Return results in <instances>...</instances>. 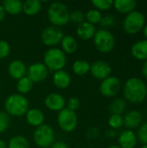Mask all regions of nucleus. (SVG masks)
<instances>
[{
	"label": "nucleus",
	"instance_id": "41",
	"mask_svg": "<svg viewBox=\"0 0 147 148\" xmlns=\"http://www.w3.org/2000/svg\"><path fill=\"white\" fill-rule=\"evenodd\" d=\"M141 74H142L143 77L147 80V60L143 62V64H142V67H141Z\"/></svg>",
	"mask_w": 147,
	"mask_h": 148
},
{
	"label": "nucleus",
	"instance_id": "21",
	"mask_svg": "<svg viewBox=\"0 0 147 148\" xmlns=\"http://www.w3.org/2000/svg\"><path fill=\"white\" fill-rule=\"evenodd\" d=\"M61 49L67 54H73L78 49V42L76 38L71 35H64L61 41Z\"/></svg>",
	"mask_w": 147,
	"mask_h": 148
},
{
	"label": "nucleus",
	"instance_id": "20",
	"mask_svg": "<svg viewBox=\"0 0 147 148\" xmlns=\"http://www.w3.org/2000/svg\"><path fill=\"white\" fill-rule=\"evenodd\" d=\"M132 56L139 61L147 60V40H139L136 42L131 48Z\"/></svg>",
	"mask_w": 147,
	"mask_h": 148
},
{
	"label": "nucleus",
	"instance_id": "38",
	"mask_svg": "<svg viewBox=\"0 0 147 148\" xmlns=\"http://www.w3.org/2000/svg\"><path fill=\"white\" fill-rule=\"evenodd\" d=\"M99 135H100V129L95 127H92L88 128L86 133V136L88 140H95L99 137Z\"/></svg>",
	"mask_w": 147,
	"mask_h": 148
},
{
	"label": "nucleus",
	"instance_id": "37",
	"mask_svg": "<svg viewBox=\"0 0 147 148\" xmlns=\"http://www.w3.org/2000/svg\"><path fill=\"white\" fill-rule=\"evenodd\" d=\"M81 106V101L80 100L75 97V96H72L70 97L68 101H66V108H68V109L72 110V111H76Z\"/></svg>",
	"mask_w": 147,
	"mask_h": 148
},
{
	"label": "nucleus",
	"instance_id": "5",
	"mask_svg": "<svg viewBox=\"0 0 147 148\" xmlns=\"http://www.w3.org/2000/svg\"><path fill=\"white\" fill-rule=\"evenodd\" d=\"M93 39L95 49L101 53H109L115 47V37L107 29L96 30Z\"/></svg>",
	"mask_w": 147,
	"mask_h": 148
},
{
	"label": "nucleus",
	"instance_id": "19",
	"mask_svg": "<svg viewBox=\"0 0 147 148\" xmlns=\"http://www.w3.org/2000/svg\"><path fill=\"white\" fill-rule=\"evenodd\" d=\"M75 32L79 38H81V40L87 41V40H90L94 38L95 32H96V29L94 25L85 21L82 23L77 25Z\"/></svg>",
	"mask_w": 147,
	"mask_h": 148
},
{
	"label": "nucleus",
	"instance_id": "47",
	"mask_svg": "<svg viewBox=\"0 0 147 148\" xmlns=\"http://www.w3.org/2000/svg\"><path fill=\"white\" fill-rule=\"evenodd\" d=\"M146 114H147V110H146Z\"/></svg>",
	"mask_w": 147,
	"mask_h": 148
},
{
	"label": "nucleus",
	"instance_id": "4",
	"mask_svg": "<svg viewBox=\"0 0 147 148\" xmlns=\"http://www.w3.org/2000/svg\"><path fill=\"white\" fill-rule=\"evenodd\" d=\"M43 64L49 71L55 72L62 70L67 64V56L59 48H49L43 55Z\"/></svg>",
	"mask_w": 147,
	"mask_h": 148
},
{
	"label": "nucleus",
	"instance_id": "14",
	"mask_svg": "<svg viewBox=\"0 0 147 148\" xmlns=\"http://www.w3.org/2000/svg\"><path fill=\"white\" fill-rule=\"evenodd\" d=\"M7 71H8L9 75L12 79L18 81L19 79L26 76L27 67L22 60L15 59V60H12L9 63L7 67Z\"/></svg>",
	"mask_w": 147,
	"mask_h": 148
},
{
	"label": "nucleus",
	"instance_id": "39",
	"mask_svg": "<svg viewBox=\"0 0 147 148\" xmlns=\"http://www.w3.org/2000/svg\"><path fill=\"white\" fill-rule=\"evenodd\" d=\"M50 148H69V147L66 142L62 140H56L51 145Z\"/></svg>",
	"mask_w": 147,
	"mask_h": 148
},
{
	"label": "nucleus",
	"instance_id": "36",
	"mask_svg": "<svg viewBox=\"0 0 147 148\" xmlns=\"http://www.w3.org/2000/svg\"><path fill=\"white\" fill-rule=\"evenodd\" d=\"M116 23V19L112 15H105V16H102V18L101 20V23L100 24L104 28H110V27H113Z\"/></svg>",
	"mask_w": 147,
	"mask_h": 148
},
{
	"label": "nucleus",
	"instance_id": "34",
	"mask_svg": "<svg viewBox=\"0 0 147 148\" xmlns=\"http://www.w3.org/2000/svg\"><path fill=\"white\" fill-rule=\"evenodd\" d=\"M69 22L79 25L85 22V14L81 11V10H74L70 12V17H69Z\"/></svg>",
	"mask_w": 147,
	"mask_h": 148
},
{
	"label": "nucleus",
	"instance_id": "33",
	"mask_svg": "<svg viewBox=\"0 0 147 148\" xmlns=\"http://www.w3.org/2000/svg\"><path fill=\"white\" fill-rule=\"evenodd\" d=\"M10 124V115L4 111H0V134L7 131Z\"/></svg>",
	"mask_w": 147,
	"mask_h": 148
},
{
	"label": "nucleus",
	"instance_id": "8",
	"mask_svg": "<svg viewBox=\"0 0 147 148\" xmlns=\"http://www.w3.org/2000/svg\"><path fill=\"white\" fill-rule=\"evenodd\" d=\"M59 127L65 133H72L78 125V116L75 111L64 108L57 114L56 118Z\"/></svg>",
	"mask_w": 147,
	"mask_h": 148
},
{
	"label": "nucleus",
	"instance_id": "22",
	"mask_svg": "<svg viewBox=\"0 0 147 148\" xmlns=\"http://www.w3.org/2000/svg\"><path fill=\"white\" fill-rule=\"evenodd\" d=\"M137 2L134 0H116L113 1V7L121 14H129L135 10Z\"/></svg>",
	"mask_w": 147,
	"mask_h": 148
},
{
	"label": "nucleus",
	"instance_id": "42",
	"mask_svg": "<svg viewBox=\"0 0 147 148\" xmlns=\"http://www.w3.org/2000/svg\"><path fill=\"white\" fill-rule=\"evenodd\" d=\"M5 14H6V13H5V10H4V9H3L2 3H0V23L4 19Z\"/></svg>",
	"mask_w": 147,
	"mask_h": 148
},
{
	"label": "nucleus",
	"instance_id": "2",
	"mask_svg": "<svg viewBox=\"0 0 147 148\" xmlns=\"http://www.w3.org/2000/svg\"><path fill=\"white\" fill-rule=\"evenodd\" d=\"M4 112L10 116L21 117L29 109V101L25 95L16 93L10 95L4 101Z\"/></svg>",
	"mask_w": 147,
	"mask_h": 148
},
{
	"label": "nucleus",
	"instance_id": "35",
	"mask_svg": "<svg viewBox=\"0 0 147 148\" xmlns=\"http://www.w3.org/2000/svg\"><path fill=\"white\" fill-rule=\"evenodd\" d=\"M11 51L10 43L5 40H0V60L7 58Z\"/></svg>",
	"mask_w": 147,
	"mask_h": 148
},
{
	"label": "nucleus",
	"instance_id": "15",
	"mask_svg": "<svg viewBox=\"0 0 147 148\" xmlns=\"http://www.w3.org/2000/svg\"><path fill=\"white\" fill-rule=\"evenodd\" d=\"M138 142L136 133L133 130H123L118 135V146L121 148H135Z\"/></svg>",
	"mask_w": 147,
	"mask_h": 148
},
{
	"label": "nucleus",
	"instance_id": "27",
	"mask_svg": "<svg viewBox=\"0 0 147 148\" xmlns=\"http://www.w3.org/2000/svg\"><path fill=\"white\" fill-rule=\"evenodd\" d=\"M127 104L125 99L122 98H116L114 99L109 106V110L111 112V114H120L122 115L126 109Z\"/></svg>",
	"mask_w": 147,
	"mask_h": 148
},
{
	"label": "nucleus",
	"instance_id": "6",
	"mask_svg": "<svg viewBox=\"0 0 147 148\" xmlns=\"http://www.w3.org/2000/svg\"><path fill=\"white\" fill-rule=\"evenodd\" d=\"M55 131L48 124L36 127L33 133V140L38 148H49L55 142Z\"/></svg>",
	"mask_w": 147,
	"mask_h": 148
},
{
	"label": "nucleus",
	"instance_id": "26",
	"mask_svg": "<svg viewBox=\"0 0 147 148\" xmlns=\"http://www.w3.org/2000/svg\"><path fill=\"white\" fill-rule=\"evenodd\" d=\"M33 87H34L33 82L27 75L16 81V90L18 91V94H21L23 95H25L26 94L31 92Z\"/></svg>",
	"mask_w": 147,
	"mask_h": 148
},
{
	"label": "nucleus",
	"instance_id": "30",
	"mask_svg": "<svg viewBox=\"0 0 147 148\" xmlns=\"http://www.w3.org/2000/svg\"><path fill=\"white\" fill-rule=\"evenodd\" d=\"M107 123L111 129L117 131L118 129L121 128L124 126L123 116L120 114H111L110 117L108 118Z\"/></svg>",
	"mask_w": 147,
	"mask_h": 148
},
{
	"label": "nucleus",
	"instance_id": "31",
	"mask_svg": "<svg viewBox=\"0 0 147 148\" xmlns=\"http://www.w3.org/2000/svg\"><path fill=\"white\" fill-rule=\"evenodd\" d=\"M92 5L94 7V9L98 10L99 11L102 10H110L113 5V1L112 0H93L91 2Z\"/></svg>",
	"mask_w": 147,
	"mask_h": 148
},
{
	"label": "nucleus",
	"instance_id": "32",
	"mask_svg": "<svg viewBox=\"0 0 147 148\" xmlns=\"http://www.w3.org/2000/svg\"><path fill=\"white\" fill-rule=\"evenodd\" d=\"M136 135L138 141H139L142 145H147V121L139 127Z\"/></svg>",
	"mask_w": 147,
	"mask_h": 148
},
{
	"label": "nucleus",
	"instance_id": "11",
	"mask_svg": "<svg viewBox=\"0 0 147 148\" xmlns=\"http://www.w3.org/2000/svg\"><path fill=\"white\" fill-rule=\"evenodd\" d=\"M49 69L43 62H36L31 63L27 68V76L33 82V83H39L45 81L49 75Z\"/></svg>",
	"mask_w": 147,
	"mask_h": 148
},
{
	"label": "nucleus",
	"instance_id": "43",
	"mask_svg": "<svg viewBox=\"0 0 147 148\" xmlns=\"http://www.w3.org/2000/svg\"><path fill=\"white\" fill-rule=\"evenodd\" d=\"M0 148H7L6 142L3 140H2V139H0Z\"/></svg>",
	"mask_w": 147,
	"mask_h": 148
},
{
	"label": "nucleus",
	"instance_id": "40",
	"mask_svg": "<svg viewBox=\"0 0 147 148\" xmlns=\"http://www.w3.org/2000/svg\"><path fill=\"white\" fill-rule=\"evenodd\" d=\"M106 137L109 138V139H113L115 138L118 134H117V131L116 130H113V129H108L106 131Z\"/></svg>",
	"mask_w": 147,
	"mask_h": 148
},
{
	"label": "nucleus",
	"instance_id": "25",
	"mask_svg": "<svg viewBox=\"0 0 147 148\" xmlns=\"http://www.w3.org/2000/svg\"><path fill=\"white\" fill-rule=\"evenodd\" d=\"M91 64L84 59L75 60L72 64V70L75 75L78 76H83L89 73Z\"/></svg>",
	"mask_w": 147,
	"mask_h": 148
},
{
	"label": "nucleus",
	"instance_id": "18",
	"mask_svg": "<svg viewBox=\"0 0 147 148\" xmlns=\"http://www.w3.org/2000/svg\"><path fill=\"white\" fill-rule=\"evenodd\" d=\"M52 82L55 87L59 89H66L68 88L72 82V78L70 75L64 69L58 70L54 72L52 76Z\"/></svg>",
	"mask_w": 147,
	"mask_h": 148
},
{
	"label": "nucleus",
	"instance_id": "17",
	"mask_svg": "<svg viewBox=\"0 0 147 148\" xmlns=\"http://www.w3.org/2000/svg\"><path fill=\"white\" fill-rule=\"evenodd\" d=\"M24 116H25L26 122L29 126L34 127L35 128L44 124L45 115L44 113L40 108H31L27 111Z\"/></svg>",
	"mask_w": 147,
	"mask_h": 148
},
{
	"label": "nucleus",
	"instance_id": "45",
	"mask_svg": "<svg viewBox=\"0 0 147 148\" xmlns=\"http://www.w3.org/2000/svg\"><path fill=\"white\" fill-rule=\"evenodd\" d=\"M107 148H121L120 146H118V145H111V146H109Z\"/></svg>",
	"mask_w": 147,
	"mask_h": 148
},
{
	"label": "nucleus",
	"instance_id": "29",
	"mask_svg": "<svg viewBox=\"0 0 147 148\" xmlns=\"http://www.w3.org/2000/svg\"><path fill=\"white\" fill-rule=\"evenodd\" d=\"M101 18H102L101 12L99 11L98 10L94 9V8L88 10L85 13V21L91 23V24H93V25L100 23Z\"/></svg>",
	"mask_w": 147,
	"mask_h": 148
},
{
	"label": "nucleus",
	"instance_id": "28",
	"mask_svg": "<svg viewBox=\"0 0 147 148\" xmlns=\"http://www.w3.org/2000/svg\"><path fill=\"white\" fill-rule=\"evenodd\" d=\"M7 148H30V144L26 137L23 135H15L10 139Z\"/></svg>",
	"mask_w": 147,
	"mask_h": 148
},
{
	"label": "nucleus",
	"instance_id": "24",
	"mask_svg": "<svg viewBox=\"0 0 147 148\" xmlns=\"http://www.w3.org/2000/svg\"><path fill=\"white\" fill-rule=\"evenodd\" d=\"M2 5L5 13L11 16L19 15L23 11V3L20 0H4L2 3Z\"/></svg>",
	"mask_w": 147,
	"mask_h": 148
},
{
	"label": "nucleus",
	"instance_id": "1",
	"mask_svg": "<svg viewBox=\"0 0 147 148\" xmlns=\"http://www.w3.org/2000/svg\"><path fill=\"white\" fill-rule=\"evenodd\" d=\"M125 101L131 104H140L147 97L146 83L139 77H131L126 81L123 86Z\"/></svg>",
	"mask_w": 147,
	"mask_h": 148
},
{
	"label": "nucleus",
	"instance_id": "9",
	"mask_svg": "<svg viewBox=\"0 0 147 148\" xmlns=\"http://www.w3.org/2000/svg\"><path fill=\"white\" fill-rule=\"evenodd\" d=\"M63 36L64 33L62 28L49 25L42 29L41 33V41L44 45L49 48H54L61 43Z\"/></svg>",
	"mask_w": 147,
	"mask_h": 148
},
{
	"label": "nucleus",
	"instance_id": "3",
	"mask_svg": "<svg viewBox=\"0 0 147 148\" xmlns=\"http://www.w3.org/2000/svg\"><path fill=\"white\" fill-rule=\"evenodd\" d=\"M47 16L51 25L61 28L69 23L70 11L64 3L56 1L49 5Z\"/></svg>",
	"mask_w": 147,
	"mask_h": 148
},
{
	"label": "nucleus",
	"instance_id": "12",
	"mask_svg": "<svg viewBox=\"0 0 147 148\" xmlns=\"http://www.w3.org/2000/svg\"><path fill=\"white\" fill-rule=\"evenodd\" d=\"M89 72L94 79L101 82L111 75L112 68L110 64L106 61L98 60L91 64Z\"/></svg>",
	"mask_w": 147,
	"mask_h": 148
},
{
	"label": "nucleus",
	"instance_id": "46",
	"mask_svg": "<svg viewBox=\"0 0 147 148\" xmlns=\"http://www.w3.org/2000/svg\"><path fill=\"white\" fill-rule=\"evenodd\" d=\"M140 148H147V145H142V147Z\"/></svg>",
	"mask_w": 147,
	"mask_h": 148
},
{
	"label": "nucleus",
	"instance_id": "10",
	"mask_svg": "<svg viewBox=\"0 0 147 148\" xmlns=\"http://www.w3.org/2000/svg\"><path fill=\"white\" fill-rule=\"evenodd\" d=\"M122 88V83L117 76L110 75L105 80L101 81L99 86V90L104 97H114Z\"/></svg>",
	"mask_w": 147,
	"mask_h": 148
},
{
	"label": "nucleus",
	"instance_id": "23",
	"mask_svg": "<svg viewBox=\"0 0 147 148\" xmlns=\"http://www.w3.org/2000/svg\"><path fill=\"white\" fill-rule=\"evenodd\" d=\"M42 4L39 0H26L23 3V12L29 16L37 15L42 10Z\"/></svg>",
	"mask_w": 147,
	"mask_h": 148
},
{
	"label": "nucleus",
	"instance_id": "44",
	"mask_svg": "<svg viewBox=\"0 0 147 148\" xmlns=\"http://www.w3.org/2000/svg\"><path fill=\"white\" fill-rule=\"evenodd\" d=\"M143 34H144V36L146 38V40H147V24H146L143 28Z\"/></svg>",
	"mask_w": 147,
	"mask_h": 148
},
{
	"label": "nucleus",
	"instance_id": "7",
	"mask_svg": "<svg viewBox=\"0 0 147 148\" xmlns=\"http://www.w3.org/2000/svg\"><path fill=\"white\" fill-rule=\"evenodd\" d=\"M146 23V16L139 10H133L126 15L123 21V29L129 35H134L143 29Z\"/></svg>",
	"mask_w": 147,
	"mask_h": 148
},
{
	"label": "nucleus",
	"instance_id": "16",
	"mask_svg": "<svg viewBox=\"0 0 147 148\" xmlns=\"http://www.w3.org/2000/svg\"><path fill=\"white\" fill-rule=\"evenodd\" d=\"M123 122L126 129H138L139 127L143 123V114L138 110L128 111L123 116Z\"/></svg>",
	"mask_w": 147,
	"mask_h": 148
},
{
	"label": "nucleus",
	"instance_id": "13",
	"mask_svg": "<svg viewBox=\"0 0 147 148\" xmlns=\"http://www.w3.org/2000/svg\"><path fill=\"white\" fill-rule=\"evenodd\" d=\"M45 107L52 112H59L66 108V100L64 96L59 93H50L44 99Z\"/></svg>",
	"mask_w": 147,
	"mask_h": 148
}]
</instances>
